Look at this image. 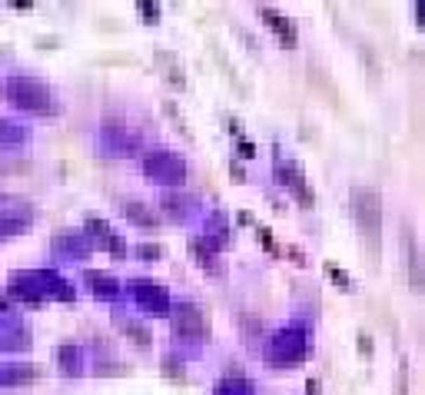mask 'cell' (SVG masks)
I'll return each mask as SVG.
<instances>
[{
	"mask_svg": "<svg viewBox=\"0 0 425 395\" xmlns=\"http://www.w3.org/2000/svg\"><path fill=\"white\" fill-rule=\"evenodd\" d=\"M133 253H137L140 259H143V263H156V259L163 256V249H160V246H153V242H140Z\"/></svg>",
	"mask_w": 425,
	"mask_h": 395,
	"instance_id": "cell-26",
	"label": "cell"
},
{
	"mask_svg": "<svg viewBox=\"0 0 425 395\" xmlns=\"http://www.w3.org/2000/svg\"><path fill=\"white\" fill-rule=\"evenodd\" d=\"M83 233H87V240L93 242V249H107L113 240V226L107 223V219H97V216H90L87 223H83Z\"/></svg>",
	"mask_w": 425,
	"mask_h": 395,
	"instance_id": "cell-20",
	"label": "cell"
},
{
	"mask_svg": "<svg viewBox=\"0 0 425 395\" xmlns=\"http://www.w3.org/2000/svg\"><path fill=\"white\" fill-rule=\"evenodd\" d=\"M50 253L63 263H83L90 253H93V242L87 240V233L80 230H67V233H57L50 240Z\"/></svg>",
	"mask_w": 425,
	"mask_h": 395,
	"instance_id": "cell-11",
	"label": "cell"
},
{
	"mask_svg": "<svg viewBox=\"0 0 425 395\" xmlns=\"http://www.w3.org/2000/svg\"><path fill=\"white\" fill-rule=\"evenodd\" d=\"M34 140V130L27 127L24 120H13V116H0V146H27V143Z\"/></svg>",
	"mask_w": 425,
	"mask_h": 395,
	"instance_id": "cell-17",
	"label": "cell"
},
{
	"mask_svg": "<svg viewBox=\"0 0 425 395\" xmlns=\"http://www.w3.org/2000/svg\"><path fill=\"white\" fill-rule=\"evenodd\" d=\"M212 395H256V385L250 379H243V375H226L216 382Z\"/></svg>",
	"mask_w": 425,
	"mask_h": 395,
	"instance_id": "cell-22",
	"label": "cell"
},
{
	"mask_svg": "<svg viewBox=\"0 0 425 395\" xmlns=\"http://www.w3.org/2000/svg\"><path fill=\"white\" fill-rule=\"evenodd\" d=\"M193 253H196V259H200V266L206 269V272H216V276L223 272V266H220L216 253H212V249H210V246H206L203 240H193Z\"/></svg>",
	"mask_w": 425,
	"mask_h": 395,
	"instance_id": "cell-25",
	"label": "cell"
},
{
	"mask_svg": "<svg viewBox=\"0 0 425 395\" xmlns=\"http://www.w3.org/2000/svg\"><path fill=\"white\" fill-rule=\"evenodd\" d=\"M137 11L147 17V24H156V20H160V7H156V4H147V0H143V4H137Z\"/></svg>",
	"mask_w": 425,
	"mask_h": 395,
	"instance_id": "cell-27",
	"label": "cell"
},
{
	"mask_svg": "<svg viewBox=\"0 0 425 395\" xmlns=\"http://www.w3.org/2000/svg\"><path fill=\"white\" fill-rule=\"evenodd\" d=\"M329 276H332V279L339 282V289H346V293H349L352 289V282H349V276H346V272H339L336 266H329Z\"/></svg>",
	"mask_w": 425,
	"mask_h": 395,
	"instance_id": "cell-28",
	"label": "cell"
},
{
	"mask_svg": "<svg viewBox=\"0 0 425 395\" xmlns=\"http://www.w3.org/2000/svg\"><path fill=\"white\" fill-rule=\"evenodd\" d=\"M405 246H409V279H412V289L422 293V263H419V246H415L412 233H405Z\"/></svg>",
	"mask_w": 425,
	"mask_h": 395,
	"instance_id": "cell-23",
	"label": "cell"
},
{
	"mask_svg": "<svg viewBox=\"0 0 425 395\" xmlns=\"http://www.w3.org/2000/svg\"><path fill=\"white\" fill-rule=\"evenodd\" d=\"M83 286H87L90 296L100 299V303H120V299H123V282L116 279L113 272L87 269V272H83Z\"/></svg>",
	"mask_w": 425,
	"mask_h": 395,
	"instance_id": "cell-13",
	"label": "cell"
},
{
	"mask_svg": "<svg viewBox=\"0 0 425 395\" xmlns=\"http://www.w3.org/2000/svg\"><path fill=\"white\" fill-rule=\"evenodd\" d=\"M7 299L13 306H43V303H74L76 286L57 269H17L7 279Z\"/></svg>",
	"mask_w": 425,
	"mask_h": 395,
	"instance_id": "cell-1",
	"label": "cell"
},
{
	"mask_svg": "<svg viewBox=\"0 0 425 395\" xmlns=\"http://www.w3.org/2000/svg\"><path fill=\"white\" fill-rule=\"evenodd\" d=\"M309 349H313V329L302 319H292L286 326H279L266 339V359L273 366H296V362L309 356Z\"/></svg>",
	"mask_w": 425,
	"mask_h": 395,
	"instance_id": "cell-4",
	"label": "cell"
},
{
	"mask_svg": "<svg viewBox=\"0 0 425 395\" xmlns=\"http://www.w3.org/2000/svg\"><path fill=\"white\" fill-rule=\"evenodd\" d=\"M160 209L173 219V223H189V219L200 213V203H196L193 196H187L183 190H163L160 193Z\"/></svg>",
	"mask_w": 425,
	"mask_h": 395,
	"instance_id": "cell-14",
	"label": "cell"
},
{
	"mask_svg": "<svg viewBox=\"0 0 425 395\" xmlns=\"http://www.w3.org/2000/svg\"><path fill=\"white\" fill-rule=\"evenodd\" d=\"M4 100L11 103L13 110H24L34 116H60L63 113V100L57 87H50L47 80L30 77V74H11L0 83Z\"/></svg>",
	"mask_w": 425,
	"mask_h": 395,
	"instance_id": "cell-2",
	"label": "cell"
},
{
	"mask_svg": "<svg viewBox=\"0 0 425 395\" xmlns=\"http://www.w3.org/2000/svg\"><path fill=\"white\" fill-rule=\"evenodd\" d=\"M34 206L30 203H13V206H0V240H13L34 226Z\"/></svg>",
	"mask_w": 425,
	"mask_h": 395,
	"instance_id": "cell-12",
	"label": "cell"
},
{
	"mask_svg": "<svg viewBox=\"0 0 425 395\" xmlns=\"http://www.w3.org/2000/svg\"><path fill=\"white\" fill-rule=\"evenodd\" d=\"M34 366L24 362H0V389H20V385L34 382Z\"/></svg>",
	"mask_w": 425,
	"mask_h": 395,
	"instance_id": "cell-19",
	"label": "cell"
},
{
	"mask_svg": "<svg viewBox=\"0 0 425 395\" xmlns=\"http://www.w3.org/2000/svg\"><path fill=\"white\" fill-rule=\"evenodd\" d=\"M140 166H143L147 179H153L163 190H183V183L189 176L187 160L176 153V150H170V146H153V150H147Z\"/></svg>",
	"mask_w": 425,
	"mask_h": 395,
	"instance_id": "cell-6",
	"label": "cell"
},
{
	"mask_svg": "<svg viewBox=\"0 0 425 395\" xmlns=\"http://www.w3.org/2000/svg\"><path fill=\"white\" fill-rule=\"evenodd\" d=\"M57 369H60L63 379H76L87 372V349L76 342H63L57 349Z\"/></svg>",
	"mask_w": 425,
	"mask_h": 395,
	"instance_id": "cell-15",
	"label": "cell"
},
{
	"mask_svg": "<svg viewBox=\"0 0 425 395\" xmlns=\"http://www.w3.org/2000/svg\"><path fill=\"white\" fill-rule=\"evenodd\" d=\"M170 322H173V335L183 345H203L210 339V326H206V312H203L200 303L193 299H173V309H170Z\"/></svg>",
	"mask_w": 425,
	"mask_h": 395,
	"instance_id": "cell-7",
	"label": "cell"
},
{
	"mask_svg": "<svg viewBox=\"0 0 425 395\" xmlns=\"http://www.w3.org/2000/svg\"><path fill=\"white\" fill-rule=\"evenodd\" d=\"M273 176L279 186H286L299 203L313 206V190H309V179H306V173H302V166L296 163V160H286V156L276 150V160H273Z\"/></svg>",
	"mask_w": 425,
	"mask_h": 395,
	"instance_id": "cell-9",
	"label": "cell"
},
{
	"mask_svg": "<svg viewBox=\"0 0 425 395\" xmlns=\"http://www.w3.org/2000/svg\"><path fill=\"white\" fill-rule=\"evenodd\" d=\"M30 349V326L24 322L20 309L0 316V352H27Z\"/></svg>",
	"mask_w": 425,
	"mask_h": 395,
	"instance_id": "cell-10",
	"label": "cell"
},
{
	"mask_svg": "<svg viewBox=\"0 0 425 395\" xmlns=\"http://www.w3.org/2000/svg\"><path fill=\"white\" fill-rule=\"evenodd\" d=\"M349 206L365 249L372 256V263H379V253H382V196L375 186H352Z\"/></svg>",
	"mask_w": 425,
	"mask_h": 395,
	"instance_id": "cell-3",
	"label": "cell"
},
{
	"mask_svg": "<svg viewBox=\"0 0 425 395\" xmlns=\"http://www.w3.org/2000/svg\"><path fill=\"white\" fill-rule=\"evenodd\" d=\"M116 326H120L126 335H133V342H137V345H143V349L150 345V339H153L150 326H147V322H140L137 316H116Z\"/></svg>",
	"mask_w": 425,
	"mask_h": 395,
	"instance_id": "cell-21",
	"label": "cell"
},
{
	"mask_svg": "<svg viewBox=\"0 0 425 395\" xmlns=\"http://www.w3.org/2000/svg\"><path fill=\"white\" fill-rule=\"evenodd\" d=\"M120 213H123L133 226H140V230H156V223H160L156 209H153L150 203H143V200H123Z\"/></svg>",
	"mask_w": 425,
	"mask_h": 395,
	"instance_id": "cell-18",
	"label": "cell"
},
{
	"mask_svg": "<svg viewBox=\"0 0 425 395\" xmlns=\"http://www.w3.org/2000/svg\"><path fill=\"white\" fill-rule=\"evenodd\" d=\"M256 13H259V20H263V24L273 30L276 37H279V43H286V47H296V40H299V30H296V24L289 20L286 13L273 11V7H256Z\"/></svg>",
	"mask_w": 425,
	"mask_h": 395,
	"instance_id": "cell-16",
	"label": "cell"
},
{
	"mask_svg": "<svg viewBox=\"0 0 425 395\" xmlns=\"http://www.w3.org/2000/svg\"><path fill=\"white\" fill-rule=\"evenodd\" d=\"M123 296L133 303L140 316L147 319H170V309H173V296L170 289L156 279H147V276H133V279L123 282Z\"/></svg>",
	"mask_w": 425,
	"mask_h": 395,
	"instance_id": "cell-5",
	"label": "cell"
},
{
	"mask_svg": "<svg viewBox=\"0 0 425 395\" xmlns=\"http://www.w3.org/2000/svg\"><path fill=\"white\" fill-rule=\"evenodd\" d=\"M156 64L166 67V80H170L173 87H183V83H187V77H183V67L176 64V57H173V53L156 50Z\"/></svg>",
	"mask_w": 425,
	"mask_h": 395,
	"instance_id": "cell-24",
	"label": "cell"
},
{
	"mask_svg": "<svg viewBox=\"0 0 425 395\" xmlns=\"http://www.w3.org/2000/svg\"><path fill=\"white\" fill-rule=\"evenodd\" d=\"M100 146L110 156H133V153H140V137L123 116L113 113V116H103L100 120Z\"/></svg>",
	"mask_w": 425,
	"mask_h": 395,
	"instance_id": "cell-8",
	"label": "cell"
}]
</instances>
